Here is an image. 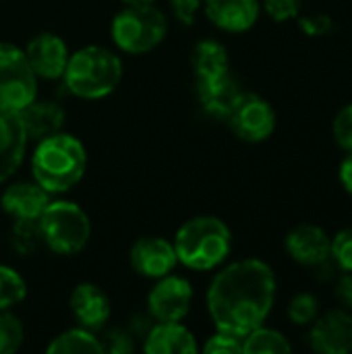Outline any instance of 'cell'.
I'll return each instance as SVG.
<instances>
[{"label":"cell","instance_id":"cell-13","mask_svg":"<svg viewBox=\"0 0 352 354\" xmlns=\"http://www.w3.org/2000/svg\"><path fill=\"white\" fill-rule=\"evenodd\" d=\"M27 133L19 112L0 106V183L10 178L23 162L27 149Z\"/></svg>","mask_w":352,"mask_h":354},{"label":"cell","instance_id":"cell-7","mask_svg":"<svg viewBox=\"0 0 352 354\" xmlns=\"http://www.w3.org/2000/svg\"><path fill=\"white\" fill-rule=\"evenodd\" d=\"M35 91L37 75L25 50L10 41H0V106L19 112L35 100Z\"/></svg>","mask_w":352,"mask_h":354},{"label":"cell","instance_id":"cell-15","mask_svg":"<svg viewBox=\"0 0 352 354\" xmlns=\"http://www.w3.org/2000/svg\"><path fill=\"white\" fill-rule=\"evenodd\" d=\"M68 307H71L75 319L79 322V326L85 330H91V332L104 328L112 313L108 295L100 286L89 284V282L75 286V290L71 292V299H68Z\"/></svg>","mask_w":352,"mask_h":354},{"label":"cell","instance_id":"cell-29","mask_svg":"<svg viewBox=\"0 0 352 354\" xmlns=\"http://www.w3.org/2000/svg\"><path fill=\"white\" fill-rule=\"evenodd\" d=\"M332 131H334V139H336L338 147L352 151V104L344 106L336 114Z\"/></svg>","mask_w":352,"mask_h":354},{"label":"cell","instance_id":"cell-27","mask_svg":"<svg viewBox=\"0 0 352 354\" xmlns=\"http://www.w3.org/2000/svg\"><path fill=\"white\" fill-rule=\"evenodd\" d=\"M317 299L313 295L301 292L288 303V319L297 326H309L317 317Z\"/></svg>","mask_w":352,"mask_h":354},{"label":"cell","instance_id":"cell-22","mask_svg":"<svg viewBox=\"0 0 352 354\" xmlns=\"http://www.w3.org/2000/svg\"><path fill=\"white\" fill-rule=\"evenodd\" d=\"M50 354H100L104 344L85 328H73L58 334L46 348Z\"/></svg>","mask_w":352,"mask_h":354},{"label":"cell","instance_id":"cell-14","mask_svg":"<svg viewBox=\"0 0 352 354\" xmlns=\"http://www.w3.org/2000/svg\"><path fill=\"white\" fill-rule=\"evenodd\" d=\"M332 239L315 224H299L286 234V253L301 266H322L330 257Z\"/></svg>","mask_w":352,"mask_h":354},{"label":"cell","instance_id":"cell-6","mask_svg":"<svg viewBox=\"0 0 352 354\" xmlns=\"http://www.w3.org/2000/svg\"><path fill=\"white\" fill-rule=\"evenodd\" d=\"M37 222L44 245L58 255L79 253L91 234L87 214L73 201H50Z\"/></svg>","mask_w":352,"mask_h":354},{"label":"cell","instance_id":"cell-4","mask_svg":"<svg viewBox=\"0 0 352 354\" xmlns=\"http://www.w3.org/2000/svg\"><path fill=\"white\" fill-rule=\"evenodd\" d=\"M62 79L73 95L100 100L118 87L122 79V62L108 48L85 46L68 56Z\"/></svg>","mask_w":352,"mask_h":354},{"label":"cell","instance_id":"cell-3","mask_svg":"<svg viewBox=\"0 0 352 354\" xmlns=\"http://www.w3.org/2000/svg\"><path fill=\"white\" fill-rule=\"evenodd\" d=\"M172 245L178 263L189 270L207 272L228 257L232 249V234L220 218L197 216L178 228Z\"/></svg>","mask_w":352,"mask_h":354},{"label":"cell","instance_id":"cell-31","mask_svg":"<svg viewBox=\"0 0 352 354\" xmlns=\"http://www.w3.org/2000/svg\"><path fill=\"white\" fill-rule=\"evenodd\" d=\"M263 8L274 21L282 23L299 15L301 0H263Z\"/></svg>","mask_w":352,"mask_h":354},{"label":"cell","instance_id":"cell-19","mask_svg":"<svg viewBox=\"0 0 352 354\" xmlns=\"http://www.w3.org/2000/svg\"><path fill=\"white\" fill-rule=\"evenodd\" d=\"M143 351L147 354H193L199 348L195 336L178 322H158L147 332Z\"/></svg>","mask_w":352,"mask_h":354},{"label":"cell","instance_id":"cell-5","mask_svg":"<svg viewBox=\"0 0 352 354\" xmlns=\"http://www.w3.org/2000/svg\"><path fill=\"white\" fill-rule=\"evenodd\" d=\"M168 23L154 4H127L110 25L112 41L127 54H145L162 44Z\"/></svg>","mask_w":352,"mask_h":354},{"label":"cell","instance_id":"cell-33","mask_svg":"<svg viewBox=\"0 0 352 354\" xmlns=\"http://www.w3.org/2000/svg\"><path fill=\"white\" fill-rule=\"evenodd\" d=\"M301 29L309 35H324L332 29V19L326 15H313L301 19Z\"/></svg>","mask_w":352,"mask_h":354},{"label":"cell","instance_id":"cell-24","mask_svg":"<svg viewBox=\"0 0 352 354\" xmlns=\"http://www.w3.org/2000/svg\"><path fill=\"white\" fill-rule=\"evenodd\" d=\"M27 297V284L19 272L0 263V311H8L10 307L23 303Z\"/></svg>","mask_w":352,"mask_h":354},{"label":"cell","instance_id":"cell-36","mask_svg":"<svg viewBox=\"0 0 352 354\" xmlns=\"http://www.w3.org/2000/svg\"><path fill=\"white\" fill-rule=\"evenodd\" d=\"M340 180H342V187L346 189V193L352 197V151L351 156H346L344 162L340 164Z\"/></svg>","mask_w":352,"mask_h":354},{"label":"cell","instance_id":"cell-8","mask_svg":"<svg viewBox=\"0 0 352 354\" xmlns=\"http://www.w3.org/2000/svg\"><path fill=\"white\" fill-rule=\"evenodd\" d=\"M228 124L239 139L247 143H261L276 129V112L268 100L255 93H243L228 114Z\"/></svg>","mask_w":352,"mask_h":354},{"label":"cell","instance_id":"cell-23","mask_svg":"<svg viewBox=\"0 0 352 354\" xmlns=\"http://www.w3.org/2000/svg\"><path fill=\"white\" fill-rule=\"evenodd\" d=\"M290 351L293 348L288 340L280 332L268 330L263 326L255 328L243 338V354H284Z\"/></svg>","mask_w":352,"mask_h":354},{"label":"cell","instance_id":"cell-35","mask_svg":"<svg viewBox=\"0 0 352 354\" xmlns=\"http://www.w3.org/2000/svg\"><path fill=\"white\" fill-rule=\"evenodd\" d=\"M110 342H112V346H108L110 353H129L131 351V338L122 332H112Z\"/></svg>","mask_w":352,"mask_h":354},{"label":"cell","instance_id":"cell-2","mask_svg":"<svg viewBox=\"0 0 352 354\" xmlns=\"http://www.w3.org/2000/svg\"><path fill=\"white\" fill-rule=\"evenodd\" d=\"M87 151L83 143L68 133H54L39 139L31 156L33 180L50 195L66 193L85 174Z\"/></svg>","mask_w":352,"mask_h":354},{"label":"cell","instance_id":"cell-30","mask_svg":"<svg viewBox=\"0 0 352 354\" xmlns=\"http://www.w3.org/2000/svg\"><path fill=\"white\" fill-rule=\"evenodd\" d=\"M203 353L207 354H243V338L218 332L214 334L207 344L203 346Z\"/></svg>","mask_w":352,"mask_h":354},{"label":"cell","instance_id":"cell-11","mask_svg":"<svg viewBox=\"0 0 352 354\" xmlns=\"http://www.w3.org/2000/svg\"><path fill=\"white\" fill-rule=\"evenodd\" d=\"M174 245L162 236H143L131 249V266L143 278L160 280L176 268Z\"/></svg>","mask_w":352,"mask_h":354},{"label":"cell","instance_id":"cell-32","mask_svg":"<svg viewBox=\"0 0 352 354\" xmlns=\"http://www.w3.org/2000/svg\"><path fill=\"white\" fill-rule=\"evenodd\" d=\"M170 6H172L174 17L180 23L191 25L197 17L199 8L203 6V0H170Z\"/></svg>","mask_w":352,"mask_h":354},{"label":"cell","instance_id":"cell-17","mask_svg":"<svg viewBox=\"0 0 352 354\" xmlns=\"http://www.w3.org/2000/svg\"><path fill=\"white\" fill-rule=\"evenodd\" d=\"M241 95V85L230 73L210 79H197V97L201 102V108L212 116L228 118Z\"/></svg>","mask_w":352,"mask_h":354},{"label":"cell","instance_id":"cell-26","mask_svg":"<svg viewBox=\"0 0 352 354\" xmlns=\"http://www.w3.org/2000/svg\"><path fill=\"white\" fill-rule=\"evenodd\" d=\"M23 324L8 311H0V354H10L19 351L23 344Z\"/></svg>","mask_w":352,"mask_h":354},{"label":"cell","instance_id":"cell-25","mask_svg":"<svg viewBox=\"0 0 352 354\" xmlns=\"http://www.w3.org/2000/svg\"><path fill=\"white\" fill-rule=\"evenodd\" d=\"M10 243H12L15 251L21 255H31L33 251H37V247L44 245L39 222L37 220H15Z\"/></svg>","mask_w":352,"mask_h":354},{"label":"cell","instance_id":"cell-28","mask_svg":"<svg viewBox=\"0 0 352 354\" xmlns=\"http://www.w3.org/2000/svg\"><path fill=\"white\" fill-rule=\"evenodd\" d=\"M330 257H334V261L344 270L352 274V226L340 230L330 245Z\"/></svg>","mask_w":352,"mask_h":354},{"label":"cell","instance_id":"cell-10","mask_svg":"<svg viewBox=\"0 0 352 354\" xmlns=\"http://www.w3.org/2000/svg\"><path fill=\"white\" fill-rule=\"evenodd\" d=\"M309 342L319 354L352 353V315L344 309H332L326 315L315 317Z\"/></svg>","mask_w":352,"mask_h":354},{"label":"cell","instance_id":"cell-34","mask_svg":"<svg viewBox=\"0 0 352 354\" xmlns=\"http://www.w3.org/2000/svg\"><path fill=\"white\" fill-rule=\"evenodd\" d=\"M336 299L344 305V309H351L352 311V274L351 272L338 280V286H336Z\"/></svg>","mask_w":352,"mask_h":354},{"label":"cell","instance_id":"cell-21","mask_svg":"<svg viewBox=\"0 0 352 354\" xmlns=\"http://www.w3.org/2000/svg\"><path fill=\"white\" fill-rule=\"evenodd\" d=\"M191 62L197 79H210L228 73V50L216 39H201L191 52Z\"/></svg>","mask_w":352,"mask_h":354},{"label":"cell","instance_id":"cell-12","mask_svg":"<svg viewBox=\"0 0 352 354\" xmlns=\"http://www.w3.org/2000/svg\"><path fill=\"white\" fill-rule=\"evenodd\" d=\"M25 56L37 77L44 79H60L66 62H68V48L64 39L56 33H37L25 46Z\"/></svg>","mask_w":352,"mask_h":354},{"label":"cell","instance_id":"cell-9","mask_svg":"<svg viewBox=\"0 0 352 354\" xmlns=\"http://www.w3.org/2000/svg\"><path fill=\"white\" fill-rule=\"evenodd\" d=\"M193 303V288L180 276H164L147 297L149 315L156 322H180Z\"/></svg>","mask_w":352,"mask_h":354},{"label":"cell","instance_id":"cell-16","mask_svg":"<svg viewBox=\"0 0 352 354\" xmlns=\"http://www.w3.org/2000/svg\"><path fill=\"white\" fill-rule=\"evenodd\" d=\"M203 10L218 29L241 33L255 25L259 0H203Z\"/></svg>","mask_w":352,"mask_h":354},{"label":"cell","instance_id":"cell-1","mask_svg":"<svg viewBox=\"0 0 352 354\" xmlns=\"http://www.w3.org/2000/svg\"><path fill=\"white\" fill-rule=\"evenodd\" d=\"M276 299L272 268L259 259H241L218 272L207 288V311L218 332L245 338L263 326Z\"/></svg>","mask_w":352,"mask_h":354},{"label":"cell","instance_id":"cell-20","mask_svg":"<svg viewBox=\"0 0 352 354\" xmlns=\"http://www.w3.org/2000/svg\"><path fill=\"white\" fill-rule=\"evenodd\" d=\"M19 118L23 122V129L27 137L44 139L48 135H54L64 124V110L56 102H37L33 100L23 110H19Z\"/></svg>","mask_w":352,"mask_h":354},{"label":"cell","instance_id":"cell-18","mask_svg":"<svg viewBox=\"0 0 352 354\" xmlns=\"http://www.w3.org/2000/svg\"><path fill=\"white\" fill-rule=\"evenodd\" d=\"M48 203H50V193L41 189L35 180L15 183L0 197V207L12 220H39Z\"/></svg>","mask_w":352,"mask_h":354},{"label":"cell","instance_id":"cell-37","mask_svg":"<svg viewBox=\"0 0 352 354\" xmlns=\"http://www.w3.org/2000/svg\"><path fill=\"white\" fill-rule=\"evenodd\" d=\"M124 4H154L156 0H122Z\"/></svg>","mask_w":352,"mask_h":354}]
</instances>
